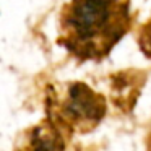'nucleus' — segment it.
<instances>
[{
  "label": "nucleus",
  "instance_id": "obj_2",
  "mask_svg": "<svg viewBox=\"0 0 151 151\" xmlns=\"http://www.w3.org/2000/svg\"><path fill=\"white\" fill-rule=\"evenodd\" d=\"M46 119L67 135H85L93 132L107 114L104 94L83 81H54L44 91Z\"/></svg>",
  "mask_w": 151,
  "mask_h": 151
},
{
  "label": "nucleus",
  "instance_id": "obj_1",
  "mask_svg": "<svg viewBox=\"0 0 151 151\" xmlns=\"http://www.w3.org/2000/svg\"><path fill=\"white\" fill-rule=\"evenodd\" d=\"M130 0H67L57 42L80 62H101L133 28Z\"/></svg>",
  "mask_w": 151,
  "mask_h": 151
},
{
  "label": "nucleus",
  "instance_id": "obj_3",
  "mask_svg": "<svg viewBox=\"0 0 151 151\" xmlns=\"http://www.w3.org/2000/svg\"><path fill=\"white\" fill-rule=\"evenodd\" d=\"M72 137L44 117L17 135L13 151H68Z\"/></svg>",
  "mask_w": 151,
  "mask_h": 151
},
{
  "label": "nucleus",
  "instance_id": "obj_4",
  "mask_svg": "<svg viewBox=\"0 0 151 151\" xmlns=\"http://www.w3.org/2000/svg\"><path fill=\"white\" fill-rule=\"evenodd\" d=\"M135 37H137V44L143 52V55L151 60V17L137 26Z\"/></svg>",
  "mask_w": 151,
  "mask_h": 151
}]
</instances>
